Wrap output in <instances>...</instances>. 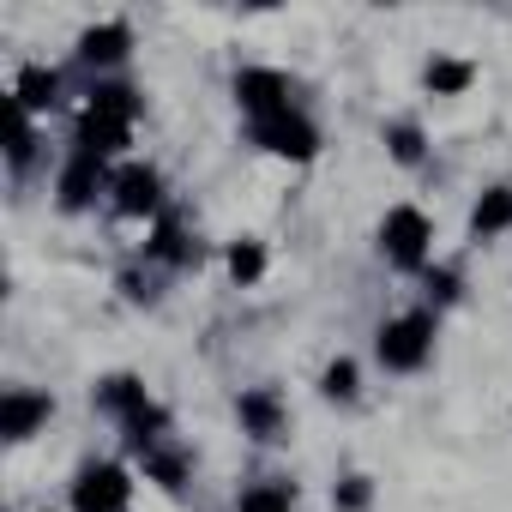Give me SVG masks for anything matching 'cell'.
<instances>
[{
	"mask_svg": "<svg viewBox=\"0 0 512 512\" xmlns=\"http://www.w3.org/2000/svg\"><path fill=\"white\" fill-rule=\"evenodd\" d=\"M434 338H440V314L434 308H404L374 332V362L386 374H422L434 362Z\"/></svg>",
	"mask_w": 512,
	"mask_h": 512,
	"instance_id": "6da1fadb",
	"label": "cell"
},
{
	"mask_svg": "<svg viewBox=\"0 0 512 512\" xmlns=\"http://www.w3.org/2000/svg\"><path fill=\"white\" fill-rule=\"evenodd\" d=\"M380 260L392 272H410V278H422L434 266V217L422 205L404 199V205H392L380 217Z\"/></svg>",
	"mask_w": 512,
	"mask_h": 512,
	"instance_id": "7a4b0ae2",
	"label": "cell"
},
{
	"mask_svg": "<svg viewBox=\"0 0 512 512\" xmlns=\"http://www.w3.org/2000/svg\"><path fill=\"white\" fill-rule=\"evenodd\" d=\"M109 205H115V217H127V223H157V217L169 211L163 169H157V163H145V157H127V163H115Z\"/></svg>",
	"mask_w": 512,
	"mask_h": 512,
	"instance_id": "3957f363",
	"label": "cell"
},
{
	"mask_svg": "<svg viewBox=\"0 0 512 512\" xmlns=\"http://www.w3.org/2000/svg\"><path fill=\"white\" fill-rule=\"evenodd\" d=\"M67 494H73V512H133V470L121 458H85Z\"/></svg>",
	"mask_w": 512,
	"mask_h": 512,
	"instance_id": "277c9868",
	"label": "cell"
},
{
	"mask_svg": "<svg viewBox=\"0 0 512 512\" xmlns=\"http://www.w3.org/2000/svg\"><path fill=\"white\" fill-rule=\"evenodd\" d=\"M247 145H260L266 157H284V163H314L320 157V127L296 103V109H278L266 121H247Z\"/></svg>",
	"mask_w": 512,
	"mask_h": 512,
	"instance_id": "5b68a950",
	"label": "cell"
},
{
	"mask_svg": "<svg viewBox=\"0 0 512 512\" xmlns=\"http://www.w3.org/2000/svg\"><path fill=\"white\" fill-rule=\"evenodd\" d=\"M109 181H115V163H103V157L67 145V157H61V169H55V205H61L67 217H79V211H91L97 199H109Z\"/></svg>",
	"mask_w": 512,
	"mask_h": 512,
	"instance_id": "8992f818",
	"label": "cell"
},
{
	"mask_svg": "<svg viewBox=\"0 0 512 512\" xmlns=\"http://www.w3.org/2000/svg\"><path fill=\"white\" fill-rule=\"evenodd\" d=\"M73 61L91 73V79H115L127 61H133V25L127 19H97L73 37Z\"/></svg>",
	"mask_w": 512,
	"mask_h": 512,
	"instance_id": "52a82bcc",
	"label": "cell"
},
{
	"mask_svg": "<svg viewBox=\"0 0 512 512\" xmlns=\"http://www.w3.org/2000/svg\"><path fill=\"white\" fill-rule=\"evenodd\" d=\"M229 91H235V109H241L247 121H266V115H278V109H296V79H290L284 67H241V73L229 79Z\"/></svg>",
	"mask_w": 512,
	"mask_h": 512,
	"instance_id": "ba28073f",
	"label": "cell"
},
{
	"mask_svg": "<svg viewBox=\"0 0 512 512\" xmlns=\"http://www.w3.org/2000/svg\"><path fill=\"white\" fill-rule=\"evenodd\" d=\"M235 422H241L247 440H260V446L290 440V404H284L278 386H247V392L235 398Z\"/></svg>",
	"mask_w": 512,
	"mask_h": 512,
	"instance_id": "9c48e42d",
	"label": "cell"
},
{
	"mask_svg": "<svg viewBox=\"0 0 512 512\" xmlns=\"http://www.w3.org/2000/svg\"><path fill=\"white\" fill-rule=\"evenodd\" d=\"M145 260H151V266H175V272H187V266L205 260V247H199V235L187 229L181 211H163V217L151 223V235H145Z\"/></svg>",
	"mask_w": 512,
	"mask_h": 512,
	"instance_id": "30bf717a",
	"label": "cell"
},
{
	"mask_svg": "<svg viewBox=\"0 0 512 512\" xmlns=\"http://www.w3.org/2000/svg\"><path fill=\"white\" fill-rule=\"evenodd\" d=\"M49 416H55V392H43V386H7L0 392V434L13 446H25Z\"/></svg>",
	"mask_w": 512,
	"mask_h": 512,
	"instance_id": "8fae6325",
	"label": "cell"
},
{
	"mask_svg": "<svg viewBox=\"0 0 512 512\" xmlns=\"http://www.w3.org/2000/svg\"><path fill=\"white\" fill-rule=\"evenodd\" d=\"M61 91H67L61 67H43V61H25V67L13 73V85H7V97H13V103L31 115V121L55 115V109H61Z\"/></svg>",
	"mask_w": 512,
	"mask_h": 512,
	"instance_id": "7c38bea8",
	"label": "cell"
},
{
	"mask_svg": "<svg viewBox=\"0 0 512 512\" xmlns=\"http://www.w3.org/2000/svg\"><path fill=\"white\" fill-rule=\"evenodd\" d=\"M73 151H91V157H103V163H127V151H133V127L79 109V121H73Z\"/></svg>",
	"mask_w": 512,
	"mask_h": 512,
	"instance_id": "4fadbf2b",
	"label": "cell"
},
{
	"mask_svg": "<svg viewBox=\"0 0 512 512\" xmlns=\"http://www.w3.org/2000/svg\"><path fill=\"white\" fill-rule=\"evenodd\" d=\"M91 404L121 428V422H133L145 404H157V398H151V386H145L139 374H103V380L91 386Z\"/></svg>",
	"mask_w": 512,
	"mask_h": 512,
	"instance_id": "5bb4252c",
	"label": "cell"
},
{
	"mask_svg": "<svg viewBox=\"0 0 512 512\" xmlns=\"http://www.w3.org/2000/svg\"><path fill=\"white\" fill-rule=\"evenodd\" d=\"M85 109H91V115H109V121L139 127V115H145V91H139V85H127L121 73H115V79H91Z\"/></svg>",
	"mask_w": 512,
	"mask_h": 512,
	"instance_id": "9a60e30c",
	"label": "cell"
},
{
	"mask_svg": "<svg viewBox=\"0 0 512 512\" xmlns=\"http://www.w3.org/2000/svg\"><path fill=\"white\" fill-rule=\"evenodd\" d=\"M470 85H476V61H470V55L434 49V55L422 61V91H428V97H464Z\"/></svg>",
	"mask_w": 512,
	"mask_h": 512,
	"instance_id": "2e32d148",
	"label": "cell"
},
{
	"mask_svg": "<svg viewBox=\"0 0 512 512\" xmlns=\"http://www.w3.org/2000/svg\"><path fill=\"white\" fill-rule=\"evenodd\" d=\"M506 229H512V181H494V187H482L476 205H470V235H476V241H494V235H506Z\"/></svg>",
	"mask_w": 512,
	"mask_h": 512,
	"instance_id": "e0dca14e",
	"label": "cell"
},
{
	"mask_svg": "<svg viewBox=\"0 0 512 512\" xmlns=\"http://www.w3.org/2000/svg\"><path fill=\"white\" fill-rule=\"evenodd\" d=\"M380 139H386V157H392L398 169H422V163H428V127H422L416 115L386 121V127H380Z\"/></svg>",
	"mask_w": 512,
	"mask_h": 512,
	"instance_id": "ac0fdd59",
	"label": "cell"
},
{
	"mask_svg": "<svg viewBox=\"0 0 512 512\" xmlns=\"http://www.w3.org/2000/svg\"><path fill=\"white\" fill-rule=\"evenodd\" d=\"M139 476H145V482H157L163 494H175V488L193 476V452H187V446H175V440H163V446H151V452L139 458Z\"/></svg>",
	"mask_w": 512,
	"mask_h": 512,
	"instance_id": "d6986e66",
	"label": "cell"
},
{
	"mask_svg": "<svg viewBox=\"0 0 512 512\" xmlns=\"http://www.w3.org/2000/svg\"><path fill=\"white\" fill-rule=\"evenodd\" d=\"M0 109H7V169L25 175V169L37 163V121H31L13 97H0Z\"/></svg>",
	"mask_w": 512,
	"mask_h": 512,
	"instance_id": "ffe728a7",
	"label": "cell"
},
{
	"mask_svg": "<svg viewBox=\"0 0 512 512\" xmlns=\"http://www.w3.org/2000/svg\"><path fill=\"white\" fill-rule=\"evenodd\" d=\"M223 266H229V278H235L241 290H253V284L266 278V266H272V260H266V241H260V235H235V241L223 247Z\"/></svg>",
	"mask_w": 512,
	"mask_h": 512,
	"instance_id": "44dd1931",
	"label": "cell"
},
{
	"mask_svg": "<svg viewBox=\"0 0 512 512\" xmlns=\"http://www.w3.org/2000/svg\"><path fill=\"white\" fill-rule=\"evenodd\" d=\"M235 512H296V482H284V476L247 482V488L235 494Z\"/></svg>",
	"mask_w": 512,
	"mask_h": 512,
	"instance_id": "7402d4cb",
	"label": "cell"
},
{
	"mask_svg": "<svg viewBox=\"0 0 512 512\" xmlns=\"http://www.w3.org/2000/svg\"><path fill=\"white\" fill-rule=\"evenodd\" d=\"M320 398H326V404H356V398H362V368H356V356H332V362L320 368Z\"/></svg>",
	"mask_w": 512,
	"mask_h": 512,
	"instance_id": "603a6c76",
	"label": "cell"
},
{
	"mask_svg": "<svg viewBox=\"0 0 512 512\" xmlns=\"http://www.w3.org/2000/svg\"><path fill=\"white\" fill-rule=\"evenodd\" d=\"M422 290H428L422 308L440 314V308H452V302L464 296V272H458V266H428V272H422Z\"/></svg>",
	"mask_w": 512,
	"mask_h": 512,
	"instance_id": "cb8c5ba5",
	"label": "cell"
},
{
	"mask_svg": "<svg viewBox=\"0 0 512 512\" xmlns=\"http://www.w3.org/2000/svg\"><path fill=\"white\" fill-rule=\"evenodd\" d=\"M368 506H374V476L350 470L332 482V512H368Z\"/></svg>",
	"mask_w": 512,
	"mask_h": 512,
	"instance_id": "d4e9b609",
	"label": "cell"
},
{
	"mask_svg": "<svg viewBox=\"0 0 512 512\" xmlns=\"http://www.w3.org/2000/svg\"><path fill=\"white\" fill-rule=\"evenodd\" d=\"M115 284H121V296H127V302H151V278H145L139 266H127Z\"/></svg>",
	"mask_w": 512,
	"mask_h": 512,
	"instance_id": "484cf974",
	"label": "cell"
}]
</instances>
